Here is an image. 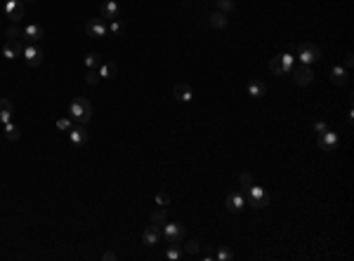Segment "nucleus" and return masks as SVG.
Masks as SVG:
<instances>
[{
  "label": "nucleus",
  "instance_id": "f8f14e48",
  "mask_svg": "<svg viewBox=\"0 0 354 261\" xmlns=\"http://www.w3.org/2000/svg\"><path fill=\"white\" fill-rule=\"evenodd\" d=\"M224 207L229 209V212H241V209L245 207L243 191H234V193H229V196H227V200H224Z\"/></svg>",
  "mask_w": 354,
  "mask_h": 261
},
{
  "label": "nucleus",
  "instance_id": "f704fd0d",
  "mask_svg": "<svg viewBox=\"0 0 354 261\" xmlns=\"http://www.w3.org/2000/svg\"><path fill=\"white\" fill-rule=\"evenodd\" d=\"M156 205H158V207H168V205H170V196H168V193H158V196H156Z\"/></svg>",
  "mask_w": 354,
  "mask_h": 261
},
{
  "label": "nucleus",
  "instance_id": "0eeeda50",
  "mask_svg": "<svg viewBox=\"0 0 354 261\" xmlns=\"http://www.w3.org/2000/svg\"><path fill=\"white\" fill-rule=\"evenodd\" d=\"M288 73H293V80H295L298 85H302V87H305V85H310V82L314 80V71L307 64L290 66V71H288Z\"/></svg>",
  "mask_w": 354,
  "mask_h": 261
},
{
  "label": "nucleus",
  "instance_id": "c756f323",
  "mask_svg": "<svg viewBox=\"0 0 354 261\" xmlns=\"http://www.w3.org/2000/svg\"><path fill=\"white\" fill-rule=\"evenodd\" d=\"M215 5H218V12H232L234 7H236V0H215Z\"/></svg>",
  "mask_w": 354,
  "mask_h": 261
},
{
  "label": "nucleus",
  "instance_id": "2f4dec72",
  "mask_svg": "<svg viewBox=\"0 0 354 261\" xmlns=\"http://www.w3.org/2000/svg\"><path fill=\"white\" fill-rule=\"evenodd\" d=\"M99 71H97V68H88V76H85V82H88V85H97V82H99Z\"/></svg>",
  "mask_w": 354,
  "mask_h": 261
},
{
  "label": "nucleus",
  "instance_id": "dca6fc26",
  "mask_svg": "<svg viewBox=\"0 0 354 261\" xmlns=\"http://www.w3.org/2000/svg\"><path fill=\"white\" fill-rule=\"evenodd\" d=\"M43 36H45V28L38 26V24H28V26L24 28V40H28L31 45H36Z\"/></svg>",
  "mask_w": 354,
  "mask_h": 261
},
{
  "label": "nucleus",
  "instance_id": "72a5a7b5",
  "mask_svg": "<svg viewBox=\"0 0 354 261\" xmlns=\"http://www.w3.org/2000/svg\"><path fill=\"white\" fill-rule=\"evenodd\" d=\"M57 130L68 132L71 130V120H68V118H57Z\"/></svg>",
  "mask_w": 354,
  "mask_h": 261
},
{
  "label": "nucleus",
  "instance_id": "cd10ccee",
  "mask_svg": "<svg viewBox=\"0 0 354 261\" xmlns=\"http://www.w3.org/2000/svg\"><path fill=\"white\" fill-rule=\"evenodd\" d=\"M85 66H88V68H99V66H102V54L99 52L85 54Z\"/></svg>",
  "mask_w": 354,
  "mask_h": 261
},
{
  "label": "nucleus",
  "instance_id": "412c9836",
  "mask_svg": "<svg viewBox=\"0 0 354 261\" xmlns=\"http://www.w3.org/2000/svg\"><path fill=\"white\" fill-rule=\"evenodd\" d=\"M265 92H267L265 82H260V80H250V82H248V94H250L253 99H258V97H265Z\"/></svg>",
  "mask_w": 354,
  "mask_h": 261
},
{
  "label": "nucleus",
  "instance_id": "7c9ffc66",
  "mask_svg": "<svg viewBox=\"0 0 354 261\" xmlns=\"http://www.w3.org/2000/svg\"><path fill=\"white\" fill-rule=\"evenodd\" d=\"M182 249H184V254H199L201 245H199V240H189V242L182 245Z\"/></svg>",
  "mask_w": 354,
  "mask_h": 261
},
{
  "label": "nucleus",
  "instance_id": "a878e982",
  "mask_svg": "<svg viewBox=\"0 0 354 261\" xmlns=\"http://www.w3.org/2000/svg\"><path fill=\"white\" fill-rule=\"evenodd\" d=\"M5 36H7V40H22L24 38V28L19 26V24H10V28L5 31Z\"/></svg>",
  "mask_w": 354,
  "mask_h": 261
},
{
  "label": "nucleus",
  "instance_id": "6e6552de",
  "mask_svg": "<svg viewBox=\"0 0 354 261\" xmlns=\"http://www.w3.org/2000/svg\"><path fill=\"white\" fill-rule=\"evenodd\" d=\"M85 33H88L90 38H104V36L109 33V26H107V21H104L102 17H99V19H88Z\"/></svg>",
  "mask_w": 354,
  "mask_h": 261
},
{
  "label": "nucleus",
  "instance_id": "9d476101",
  "mask_svg": "<svg viewBox=\"0 0 354 261\" xmlns=\"http://www.w3.org/2000/svg\"><path fill=\"white\" fill-rule=\"evenodd\" d=\"M161 235H163V226H156V223H151L144 228V233H142V245H147V247H154L158 240H161Z\"/></svg>",
  "mask_w": 354,
  "mask_h": 261
},
{
  "label": "nucleus",
  "instance_id": "c85d7f7f",
  "mask_svg": "<svg viewBox=\"0 0 354 261\" xmlns=\"http://www.w3.org/2000/svg\"><path fill=\"white\" fill-rule=\"evenodd\" d=\"M253 177H250V174H248V172H241V174H239V191H248V188H250V186H253Z\"/></svg>",
  "mask_w": 354,
  "mask_h": 261
},
{
  "label": "nucleus",
  "instance_id": "7ed1b4c3",
  "mask_svg": "<svg viewBox=\"0 0 354 261\" xmlns=\"http://www.w3.org/2000/svg\"><path fill=\"white\" fill-rule=\"evenodd\" d=\"M2 12H5V17H7L12 24H19V21L24 19V14H26V7H24L22 0H5Z\"/></svg>",
  "mask_w": 354,
  "mask_h": 261
},
{
  "label": "nucleus",
  "instance_id": "4c0bfd02",
  "mask_svg": "<svg viewBox=\"0 0 354 261\" xmlns=\"http://www.w3.org/2000/svg\"><path fill=\"white\" fill-rule=\"evenodd\" d=\"M352 64H354V57L347 54V57H345V68H352Z\"/></svg>",
  "mask_w": 354,
  "mask_h": 261
},
{
  "label": "nucleus",
  "instance_id": "a211bd4d",
  "mask_svg": "<svg viewBox=\"0 0 354 261\" xmlns=\"http://www.w3.org/2000/svg\"><path fill=\"white\" fill-rule=\"evenodd\" d=\"M173 94H175L177 101H191V87L187 85V82H177L175 87H173Z\"/></svg>",
  "mask_w": 354,
  "mask_h": 261
},
{
  "label": "nucleus",
  "instance_id": "f257e3e1",
  "mask_svg": "<svg viewBox=\"0 0 354 261\" xmlns=\"http://www.w3.org/2000/svg\"><path fill=\"white\" fill-rule=\"evenodd\" d=\"M68 113H71V118H73L76 122H81V125H88V122L92 120V113H95V108H92V104H90L85 97H76V99L71 101V106H68Z\"/></svg>",
  "mask_w": 354,
  "mask_h": 261
},
{
  "label": "nucleus",
  "instance_id": "2eb2a0df",
  "mask_svg": "<svg viewBox=\"0 0 354 261\" xmlns=\"http://www.w3.org/2000/svg\"><path fill=\"white\" fill-rule=\"evenodd\" d=\"M316 144H319V148L321 151H333L335 146H338V137L333 134V132H321L319 137H316Z\"/></svg>",
  "mask_w": 354,
  "mask_h": 261
},
{
  "label": "nucleus",
  "instance_id": "b1692460",
  "mask_svg": "<svg viewBox=\"0 0 354 261\" xmlns=\"http://www.w3.org/2000/svg\"><path fill=\"white\" fill-rule=\"evenodd\" d=\"M184 257V249H182V245H170L168 247V252H165V259H170V261H179Z\"/></svg>",
  "mask_w": 354,
  "mask_h": 261
},
{
  "label": "nucleus",
  "instance_id": "4468645a",
  "mask_svg": "<svg viewBox=\"0 0 354 261\" xmlns=\"http://www.w3.org/2000/svg\"><path fill=\"white\" fill-rule=\"evenodd\" d=\"M68 139H71V144L85 146V144H88V139H90V132L85 130L83 125H78V127H71V130H68Z\"/></svg>",
  "mask_w": 354,
  "mask_h": 261
},
{
  "label": "nucleus",
  "instance_id": "393cba45",
  "mask_svg": "<svg viewBox=\"0 0 354 261\" xmlns=\"http://www.w3.org/2000/svg\"><path fill=\"white\" fill-rule=\"evenodd\" d=\"M109 33L113 36V38H121L123 33H125V24H123L121 19H113V21H109Z\"/></svg>",
  "mask_w": 354,
  "mask_h": 261
},
{
  "label": "nucleus",
  "instance_id": "58836bf2",
  "mask_svg": "<svg viewBox=\"0 0 354 261\" xmlns=\"http://www.w3.org/2000/svg\"><path fill=\"white\" fill-rule=\"evenodd\" d=\"M22 2H33V0H22Z\"/></svg>",
  "mask_w": 354,
  "mask_h": 261
},
{
  "label": "nucleus",
  "instance_id": "f3484780",
  "mask_svg": "<svg viewBox=\"0 0 354 261\" xmlns=\"http://www.w3.org/2000/svg\"><path fill=\"white\" fill-rule=\"evenodd\" d=\"M14 118V106L10 99H0V125H5V122H10Z\"/></svg>",
  "mask_w": 354,
  "mask_h": 261
},
{
  "label": "nucleus",
  "instance_id": "4be33fe9",
  "mask_svg": "<svg viewBox=\"0 0 354 261\" xmlns=\"http://www.w3.org/2000/svg\"><path fill=\"white\" fill-rule=\"evenodd\" d=\"M331 82H333V85H345V82H347V71L340 68V66H335V68L331 71Z\"/></svg>",
  "mask_w": 354,
  "mask_h": 261
},
{
  "label": "nucleus",
  "instance_id": "20e7f679",
  "mask_svg": "<svg viewBox=\"0 0 354 261\" xmlns=\"http://www.w3.org/2000/svg\"><path fill=\"white\" fill-rule=\"evenodd\" d=\"M298 59H300V64H314V61H319L321 59V50L314 45V42H302L300 45V50H298Z\"/></svg>",
  "mask_w": 354,
  "mask_h": 261
},
{
  "label": "nucleus",
  "instance_id": "bb28decb",
  "mask_svg": "<svg viewBox=\"0 0 354 261\" xmlns=\"http://www.w3.org/2000/svg\"><path fill=\"white\" fill-rule=\"evenodd\" d=\"M168 221V214H165V207H158L151 212V223H156V226H163Z\"/></svg>",
  "mask_w": 354,
  "mask_h": 261
},
{
  "label": "nucleus",
  "instance_id": "f03ea898",
  "mask_svg": "<svg viewBox=\"0 0 354 261\" xmlns=\"http://www.w3.org/2000/svg\"><path fill=\"white\" fill-rule=\"evenodd\" d=\"M243 196H245V205H250V207H255V209H262L269 205V193H267L265 188L255 186V183L245 191Z\"/></svg>",
  "mask_w": 354,
  "mask_h": 261
},
{
  "label": "nucleus",
  "instance_id": "1a4fd4ad",
  "mask_svg": "<svg viewBox=\"0 0 354 261\" xmlns=\"http://www.w3.org/2000/svg\"><path fill=\"white\" fill-rule=\"evenodd\" d=\"M24 59H26V64L31 66V68H38V66L43 64V59H45V52H43L41 47H36V45H28V47H24V54H22Z\"/></svg>",
  "mask_w": 354,
  "mask_h": 261
},
{
  "label": "nucleus",
  "instance_id": "423d86ee",
  "mask_svg": "<svg viewBox=\"0 0 354 261\" xmlns=\"http://www.w3.org/2000/svg\"><path fill=\"white\" fill-rule=\"evenodd\" d=\"M290 66H293V57L290 54H279V57H274L269 61V71L274 76H286L290 71Z\"/></svg>",
  "mask_w": 354,
  "mask_h": 261
},
{
  "label": "nucleus",
  "instance_id": "39448f33",
  "mask_svg": "<svg viewBox=\"0 0 354 261\" xmlns=\"http://www.w3.org/2000/svg\"><path fill=\"white\" fill-rule=\"evenodd\" d=\"M163 235L170 245H182V240H184V226H182V223L165 221L163 223Z\"/></svg>",
  "mask_w": 354,
  "mask_h": 261
},
{
  "label": "nucleus",
  "instance_id": "ddd939ff",
  "mask_svg": "<svg viewBox=\"0 0 354 261\" xmlns=\"http://www.w3.org/2000/svg\"><path fill=\"white\" fill-rule=\"evenodd\" d=\"M118 14H121V7H118L116 0H107V2L99 7V17H102L104 21H113V19H118Z\"/></svg>",
  "mask_w": 354,
  "mask_h": 261
},
{
  "label": "nucleus",
  "instance_id": "9b49d317",
  "mask_svg": "<svg viewBox=\"0 0 354 261\" xmlns=\"http://www.w3.org/2000/svg\"><path fill=\"white\" fill-rule=\"evenodd\" d=\"M22 54H24L22 40H5V45H2V57H5V59H17V57H22Z\"/></svg>",
  "mask_w": 354,
  "mask_h": 261
},
{
  "label": "nucleus",
  "instance_id": "c9c22d12",
  "mask_svg": "<svg viewBox=\"0 0 354 261\" xmlns=\"http://www.w3.org/2000/svg\"><path fill=\"white\" fill-rule=\"evenodd\" d=\"M314 130H316L319 134H321V132H326V130H328V125L324 122V120H316V122H314Z\"/></svg>",
  "mask_w": 354,
  "mask_h": 261
},
{
  "label": "nucleus",
  "instance_id": "aec40b11",
  "mask_svg": "<svg viewBox=\"0 0 354 261\" xmlns=\"http://www.w3.org/2000/svg\"><path fill=\"white\" fill-rule=\"evenodd\" d=\"M97 71H99V78H116L118 76V66L111 64V61H107V64L102 61V66Z\"/></svg>",
  "mask_w": 354,
  "mask_h": 261
},
{
  "label": "nucleus",
  "instance_id": "473e14b6",
  "mask_svg": "<svg viewBox=\"0 0 354 261\" xmlns=\"http://www.w3.org/2000/svg\"><path fill=\"white\" fill-rule=\"evenodd\" d=\"M218 259H220V261H229V259H234V252H232L229 247H222V249L218 252Z\"/></svg>",
  "mask_w": 354,
  "mask_h": 261
},
{
  "label": "nucleus",
  "instance_id": "e433bc0d",
  "mask_svg": "<svg viewBox=\"0 0 354 261\" xmlns=\"http://www.w3.org/2000/svg\"><path fill=\"white\" fill-rule=\"evenodd\" d=\"M102 259H104V261H116V252H104V254H102Z\"/></svg>",
  "mask_w": 354,
  "mask_h": 261
},
{
  "label": "nucleus",
  "instance_id": "6ab92c4d",
  "mask_svg": "<svg viewBox=\"0 0 354 261\" xmlns=\"http://www.w3.org/2000/svg\"><path fill=\"white\" fill-rule=\"evenodd\" d=\"M227 24H229V19H227L224 12H213L208 17V26L210 28H227Z\"/></svg>",
  "mask_w": 354,
  "mask_h": 261
},
{
  "label": "nucleus",
  "instance_id": "5701e85b",
  "mask_svg": "<svg viewBox=\"0 0 354 261\" xmlns=\"http://www.w3.org/2000/svg\"><path fill=\"white\" fill-rule=\"evenodd\" d=\"M5 139H10V141H19L22 139V132H19V127L14 125L12 120L5 122Z\"/></svg>",
  "mask_w": 354,
  "mask_h": 261
}]
</instances>
